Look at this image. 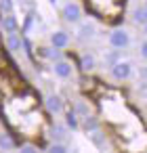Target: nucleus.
<instances>
[{"label":"nucleus","mask_w":147,"mask_h":153,"mask_svg":"<svg viewBox=\"0 0 147 153\" xmlns=\"http://www.w3.org/2000/svg\"><path fill=\"white\" fill-rule=\"evenodd\" d=\"M107 42H109V46L116 48V51L126 48V46L130 44V34H128V30H124V27H116V30L109 32Z\"/></svg>","instance_id":"obj_1"},{"label":"nucleus","mask_w":147,"mask_h":153,"mask_svg":"<svg viewBox=\"0 0 147 153\" xmlns=\"http://www.w3.org/2000/svg\"><path fill=\"white\" fill-rule=\"evenodd\" d=\"M109 76L118 82H126L128 78H132V63L130 61H118L109 67Z\"/></svg>","instance_id":"obj_2"},{"label":"nucleus","mask_w":147,"mask_h":153,"mask_svg":"<svg viewBox=\"0 0 147 153\" xmlns=\"http://www.w3.org/2000/svg\"><path fill=\"white\" fill-rule=\"evenodd\" d=\"M61 15H63V21H67V23H80L82 21L80 2H65L63 9H61Z\"/></svg>","instance_id":"obj_3"},{"label":"nucleus","mask_w":147,"mask_h":153,"mask_svg":"<svg viewBox=\"0 0 147 153\" xmlns=\"http://www.w3.org/2000/svg\"><path fill=\"white\" fill-rule=\"evenodd\" d=\"M53 74L59 78V80H69L72 76H74V65L67 61V59H59V61H55L53 63Z\"/></svg>","instance_id":"obj_4"},{"label":"nucleus","mask_w":147,"mask_h":153,"mask_svg":"<svg viewBox=\"0 0 147 153\" xmlns=\"http://www.w3.org/2000/svg\"><path fill=\"white\" fill-rule=\"evenodd\" d=\"M69 42H72V38H69V34H67L65 30H55V32L51 34V46H55L57 51L67 48Z\"/></svg>","instance_id":"obj_5"},{"label":"nucleus","mask_w":147,"mask_h":153,"mask_svg":"<svg viewBox=\"0 0 147 153\" xmlns=\"http://www.w3.org/2000/svg\"><path fill=\"white\" fill-rule=\"evenodd\" d=\"M44 107H46V111H49V113L57 115V113H61V111H63V99H61L59 94L51 92V94H46V99H44Z\"/></svg>","instance_id":"obj_6"},{"label":"nucleus","mask_w":147,"mask_h":153,"mask_svg":"<svg viewBox=\"0 0 147 153\" xmlns=\"http://www.w3.org/2000/svg\"><path fill=\"white\" fill-rule=\"evenodd\" d=\"M0 27H2L4 34H17L19 32V19L11 13V15H4L0 19Z\"/></svg>","instance_id":"obj_7"},{"label":"nucleus","mask_w":147,"mask_h":153,"mask_svg":"<svg viewBox=\"0 0 147 153\" xmlns=\"http://www.w3.org/2000/svg\"><path fill=\"white\" fill-rule=\"evenodd\" d=\"M38 57L44 59V61H53V63H55V61L61 59V51H57V48L51 46V44H49V46H40V48H38Z\"/></svg>","instance_id":"obj_8"},{"label":"nucleus","mask_w":147,"mask_h":153,"mask_svg":"<svg viewBox=\"0 0 147 153\" xmlns=\"http://www.w3.org/2000/svg\"><path fill=\"white\" fill-rule=\"evenodd\" d=\"M49 136H51L55 143H61V140L67 136V126H65V124H55V126L49 130Z\"/></svg>","instance_id":"obj_9"},{"label":"nucleus","mask_w":147,"mask_h":153,"mask_svg":"<svg viewBox=\"0 0 147 153\" xmlns=\"http://www.w3.org/2000/svg\"><path fill=\"white\" fill-rule=\"evenodd\" d=\"M7 46H9L11 53H19L21 46H23L21 36H19V34H7Z\"/></svg>","instance_id":"obj_10"},{"label":"nucleus","mask_w":147,"mask_h":153,"mask_svg":"<svg viewBox=\"0 0 147 153\" xmlns=\"http://www.w3.org/2000/svg\"><path fill=\"white\" fill-rule=\"evenodd\" d=\"M80 65H82V69H84L86 74L95 71V67H97V59H95V55L84 53V55H82V59H80Z\"/></svg>","instance_id":"obj_11"},{"label":"nucleus","mask_w":147,"mask_h":153,"mask_svg":"<svg viewBox=\"0 0 147 153\" xmlns=\"http://www.w3.org/2000/svg\"><path fill=\"white\" fill-rule=\"evenodd\" d=\"M15 149V140L9 132H0V151H13Z\"/></svg>","instance_id":"obj_12"},{"label":"nucleus","mask_w":147,"mask_h":153,"mask_svg":"<svg viewBox=\"0 0 147 153\" xmlns=\"http://www.w3.org/2000/svg\"><path fill=\"white\" fill-rule=\"evenodd\" d=\"M93 36H95V25H93V23H84V25L80 27L78 40H80V42H86V40H90Z\"/></svg>","instance_id":"obj_13"},{"label":"nucleus","mask_w":147,"mask_h":153,"mask_svg":"<svg viewBox=\"0 0 147 153\" xmlns=\"http://www.w3.org/2000/svg\"><path fill=\"white\" fill-rule=\"evenodd\" d=\"M132 21H134L137 25H145V23H147V11H145L143 7H137V9L132 11Z\"/></svg>","instance_id":"obj_14"},{"label":"nucleus","mask_w":147,"mask_h":153,"mask_svg":"<svg viewBox=\"0 0 147 153\" xmlns=\"http://www.w3.org/2000/svg\"><path fill=\"white\" fill-rule=\"evenodd\" d=\"M82 128H84L86 132H97V130H99V122H97V117H93V115L84 117V124H82Z\"/></svg>","instance_id":"obj_15"},{"label":"nucleus","mask_w":147,"mask_h":153,"mask_svg":"<svg viewBox=\"0 0 147 153\" xmlns=\"http://www.w3.org/2000/svg\"><path fill=\"white\" fill-rule=\"evenodd\" d=\"M74 111H76L78 115H82V117H88V115H90V107H88L84 101H78V103L74 105Z\"/></svg>","instance_id":"obj_16"},{"label":"nucleus","mask_w":147,"mask_h":153,"mask_svg":"<svg viewBox=\"0 0 147 153\" xmlns=\"http://www.w3.org/2000/svg\"><path fill=\"white\" fill-rule=\"evenodd\" d=\"M46 153H69V149H67V145H63V143H53V145L46 149Z\"/></svg>","instance_id":"obj_17"},{"label":"nucleus","mask_w":147,"mask_h":153,"mask_svg":"<svg viewBox=\"0 0 147 153\" xmlns=\"http://www.w3.org/2000/svg\"><path fill=\"white\" fill-rule=\"evenodd\" d=\"M13 9H15V0H0V11L4 15H11Z\"/></svg>","instance_id":"obj_18"},{"label":"nucleus","mask_w":147,"mask_h":153,"mask_svg":"<svg viewBox=\"0 0 147 153\" xmlns=\"http://www.w3.org/2000/svg\"><path fill=\"white\" fill-rule=\"evenodd\" d=\"M19 153H40V149H38L36 145L28 143V145H21V147H19Z\"/></svg>","instance_id":"obj_19"},{"label":"nucleus","mask_w":147,"mask_h":153,"mask_svg":"<svg viewBox=\"0 0 147 153\" xmlns=\"http://www.w3.org/2000/svg\"><path fill=\"white\" fill-rule=\"evenodd\" d=\"M65 126H67V130H69V128H78V122H76V115H74V113H67Z\"/></svg>","instance_id":"obj_20"},{"label":"nucleus","mask_w":147,"mask_h":153,"mask_svg":"<svg viewBox=\"0 0 147 153\" xmlns=\"http://www.w3.org/2000/svg\"><path fill=\"white\" fill-rule=\"evenodd\" d=\"M105 59H107V63L113 65V63H118V53H111V51H109V53L105 55Z\"/></svg>","instance_id":"obj_21"},{"label":"nucleus","mask_w":147,"mask_h":153,"mask_svg":"<svg viewBox=\"0 0 147 153\" xmlns=\"http://www.w3.org/2000/svg\"><path fill=\"white\" fill-rule=\"evenodd\" d=\"M93 140H97V145H99V147H103V145H105V138H103V134H99V132H97V134L93 132Z\"/></svg>","instance_id":"obj_22"},{"label":"nucleus","mask_w":147,"mask_h":153,"mask_svg":"<svg viewBox=\"0 0 147 153\" xmlns=\"http://www.w3.org/2000/svg\"><path fill=\"white\" fill-rule=\"evenodd\" d=\"M141 57H143V59L147 61V38H145V40L141 42Z\"/></svg>","instance_id":"obj_23"},{"label":"nucleus","mask_w":147,"mask_h":153,"mask_svg":"<svg viewBox=\"0 0 147 153\" xmlns=\"http://www.w3.org/2000/svg\"><path fill=\"white\" fill-rule=\"evenodd\" d=\"M143 34H145V36H147V23H145V25H143Z\"/></svg>","instance_id":"obj_24"},{"label":"nucleus","mask_w":147,"mask_h":153,"mask_svg":"<svg viewBox=\"0 0 147 153\" xmlns=\"http://www.w3.org/2000/svg\"><path fill=\"white\" fill-rule=\"evenodd\" d=\"M143 9H145V11H147V0H145V4H143Z\"/></svg>","instance_id":"obj_25"}]
</instances>
